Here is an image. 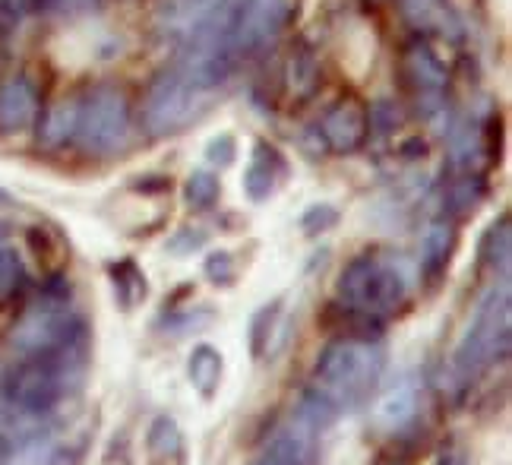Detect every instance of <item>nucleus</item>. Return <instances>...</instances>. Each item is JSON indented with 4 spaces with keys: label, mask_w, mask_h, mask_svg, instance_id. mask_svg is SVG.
<instances>
[{
    "label": "nucleus",
    "mask_w": 512,
    "mask_h": 465,
    "mask_svg": "<svg viewBox=\"0 0 512 465\" xmlns=\"http://www.w3.org/2000/svg\"><path fill=\"white\" fill-rule=\"evenodd\" d=\"M317 462V431H310L304 421L294 418L285 428L272 434L250 465H313Z\"/></svg>",
    "instance_id": "9"
},
{
    "label": "nucleus",
    "mask_w": 512,
    "mask_h": 465,
    "mask_svg": "<svg viewBox=\"0 0 512 465\" xmlns=\"http://www.w3.org/2000/svg\"><path fill=\"white\" fill-rule=\"evenodd\" d=\"M130 137V102L121 89L98 86L86 102H80L73 140L92 155H111Z\"/></svg>",
    "instance_id": "6"
},
{
    "label": "nucleus",
    "mask_w": 512,
    "mask_h": 465,
    "mask_svg": "<svg viewBox=\"0 0 512 465\" xmlns=\"http://www.w3.org/2000/svg\"><path fill=\"white\" fill-rule=\"evenodd\" d=\"M83 374L86 364L70 358H13L0 374V402L19 418H51L70 393L80 390Z\"/></svg>",
    "instance_id": "2"
},
{
    "label": "nucleus",
    "mask_w": 512,
    "mask_h": 465,
    "mask_svg": "<svg viewBox=\"0 0 512 465\" xmlns=\"http://www.w3.org/2000/svg\"><path fill=\"white\" fill-rule=\"evenodd\" d=\"M0 203H10V193H4V190H0Z\"/></svg>",
    "instance_id": "35"
},
{
    "label": "nucleus",
    "mask_w": 512,
    "mask_h": 465,
    "mask_svg": "<svg viewBox=\"0 0 512 465\" xmlns=\"http://www.w3.org/2000/svg\"><path fill=\"white\" fill-rule=\"evenodd\" d=\"M203 273L212 285L228 288V285H234V279H238V266H234V257L228 250H212L203 263Z\"/></svg>",
    "instance_id": "27"
},
{
    "label": "nucleus",
    "mask_w": 512,
    "mask_h": 465,
    "mask_svg": "<svg viewBox=\"0 0 512 465\" xmlns=\"http://www.w3.org/2000/svg\"><path fill=\"white\" fill-rule=\"evenodd\" d=\"M339 219H342V212L332 203H313L310 209H304L301 231H304L307 238H320V235H326V231L336 228Z\"/></svg>",
    "instance_id": "25"
},
{
    "label": "nucleus",
    "mask_w": 512,
    "mask_h": 465,
    "mask_svg": "<svg viewBox=\"0 0 512 465\" xmlns=\"http://www.w3.org/2000/svg\"><path fill=\"white\" fill-rule=\"evenodd\" d=\"M26 285V263L13 247L0 244V304L10 301Z\"/></svg>",
    "instance_id": "24"
},
{
    "label": "nucleus",
    "mask_w": 512,
    "mask_h": 465,
    "mask_svg": "<svg viewBox=\"0 0 512 465\" xmlns=\"http://www.w3.org/2000/svg\"><path fill=\"white\" fill-rule=\"evenodd\" d=\"M509 260H512V228H509V216L503 212V216L490 222L481 235L478 263L494 279H509Z\"/></svg>",
    "instance_id": "15"
},
{
    "label": "nucleus",
    "mask_w": 512,
    "mask_h": 465,
    "mask_svg": "<svg viewBox=\"0 0 512 465\" xmlns=\"http://www.w3.org/2000/svg\"><path fill=\"white\" fill-rule=\"evenodd\" d=\"M456 228L449 222H433L424 235L421 244V282L427 288H437L446 279V269L452 263V254H456Z\"/></svg>",
    "instance_id": "11"
},
{
    "label": "nucleus",
    "mask_w": 512,
    "mask_h": 465,
    "mask_svg": "<svg viewBox=\"0 0 512 465\" xmlns=\"http://www.w3.org/2000/svg\"><path fill=\"white\" fill-rule=\"evenodd\" d=\"M342 415V409L336 402H332L323 390H317V386H307V390L301 393V402H298V412H294V418L304 421L310 431H326L329 424H336Z\"/></svg>",
    "instance_id": "19"
},
{
    "label": "nucleus",
    "mask_w": 512,
    "mask_h": 465,
    "mask_svg": "<svg viewBox=\"0 0 512 465\" xmlns=\"http://www.w3.org/2000/svg\"><path fill=\"white\" fill-rule=\"evenodd\" d=\"M38 111V92L26 80V76H16V80L0 86V130L16 133L35 121Z\"/></svg>",
    "instance_id": "13"
},
{
    "label": "nucleus",
    "mask_w": 512,
    "mask_h": 465,
    "mask_svg": "<svg viewBox=\"0 0 512 465\" xmlns=\"http://www.w3.org/2000/svg\"><path fill=\"white\" fill-rule=\"evenodd\" d=\"M16 19H23V16H29V13H35V10H42V0H0Z\"/></svg>",
    "instance_id": "32"
},
{
    "label": "nucleus",
    "mask_w": 512,
    "mask_h": 465,
    "mask_svg": "<svg viewBox=\"0 0 512 465\" xmlns=\"http://www.w3.org/2000/svg\"><path fill=\"white\" fill-rule=\"evenodd\" d=\"M13 462V443L7 437V431L0 428V465H10Z\"/></svg>",
    "instance_id": "33"
},
{
    "label": "nucleus",
    "mask_w": 512,
    "mask_h": 465,
    "mask_svg": "<svg viewBox=\"0 0 512 465\" xmlns=\"http://www.w3.org/2000/svg\"><path fill=\"white\" fill-rule=\"evenodd\" d=\"M282 171H285V162L279 159V152L266 143H256V152H253V159L244 171V193L253 203L269 200Z\"/></svg>",
    "instance_id": "16"
},
{
    "label": "nucleus",
    "mask_w": 512,
    "mask_h": 465,
    "mask_svg": "<svg viewBox=\"0 0 512 465\" xmlns=\"http://www.w3.org/2000/svg\"><path fill=\"white\" fill-rule=\"evenodd\" d=\"M146 456L149 465H168L184 459V434L171 415H155L146 431Z\"/></svg>",
    "instance_id": "17"
},
{
    "label": "nucleus",
    "mask_w": 512,
    "mask_h": 465,
    "mask_svg": "<svg viewBox=\"0 0 512 465\" xmlns=\"http://www.w3.org/2000/svg\"><path fill=\"white\" fill-rule=\"evenodd\" d=\"M433 465H462V453H452V450H443L440 456H437V462Z\"/></svg>",
    "instance_id": "34"
},
{
    "label": "nucleus",
    "mask_w": 512,
    "mask_h": 465,
    "mask_svg": "<svg viewBox=\"0 0 512 465\" xmlns=\"http://www.w3.org/2000/svg\"><path fill=\"white\" fill-rule=\"evenodd\" d=\"M279 317H282V301H269L250 317V358L253 361H260L269 352Z\"/></svg>",
    "instance_id": "22"
},
{
    "label": "nucleus",
    "mask_w": 512,
    "mask_h": 465,
    "mask_svg": "<svg viewBox=\"0 0 512 465\" xmlns=\"http://www.w3.org/2000/svg\"><path fill=\"white\" fill-rule=\"evenodd\" d=\"M206 159H209L215 168H228L234 159H238V143H234L231 133H219L215 140H209V146H206Z\"/></svg>",
    "instance_id": "29"
},
{
    "label": "nucleus",
    "mask_w": 512,
    "mask_h": 465,
    "mask_svg": "<svg viewBox=\"0 0 512 465\" xmlns=\"http://www.w3.org/2000/svg\"><path fill=\"white\" fill-rule=\"evenodd\" d=\"M402 76L415 95L418 111L424 118H437L446 108V86H449V73L443 61L433 54L424 42H411L402 54Z\"/></svg>",
    "instance_id": "7"
},
{
    "label": "nucleus",
    "mask_w": 512,
    "mask_h": 465,
    "mask_svg": "<svg viewBox=\"0 0 512 465\" xmlns=\"http://www.w3.org/2000/svg\"><path fill=\"white\" fill-rule=\"evenodd\" d=\"M418 412H421L418 383L402 377L396 386H389V390L373 402V424L386 434H402L405 428H411V424L418 421Z\"/></svg>",
    "instance_id": "10"
},
{
    "label": "nucleus",
    "mask_w": 512,
    "mask_h": 465,
    "mask_svg": "<svg viewBox=\"0 0 512 465\" xmlns=\"http://www.w3.org/2000/svg\"><path fill=\"white\" fill-rule=\"evenodd\" d=\"M367 124L377 127L380 133H389L399 127V108L392 102H377L370 111H367Z\"/></svg>",
    "instance_id": "30"
},
{
    "label": "nucleus",
    "mask_w": 512,
    "mask_h": 465,
    "mask_svg": "<svg viewBox=\"0 0 512 465\" xmlns=\"http://www.w3.org/2000/svg\"><path fill=\"white\" fill-rule=\"evenodd\" d=\"M76 118H80V102H61L48 111V118L42 124V143L48 149L64 146L67 140H73L76 133Z\"/></svg>",
    "instance_id": "21"
},
{
    "label": "nucleus",
    "mask_w": 512,
    "mask_h": 465,
    "mask_svg": "<svg viewBox=\"0 0 512 465\" xmlns=\"http://www.w3.org/2000/svg\"><path fill=\"white\" fill-rule=\"evenodd\" d=\"M219 193H222V184L215 178L212 171H193L187 184H184V200L190 209H212L219 203Z\"/></svg>",
    "instance_id": "23"
},
{
    "label": "nucleus",
    "mask_w": 512,
    "mask_h": 465,
    "mask_svg": "<svg viewBox=\"0 0 512 465\" xmlns=\"http://www.w3.org/2000/svg\"><path fill=\"white\" fill-rule=\"evenodd\" d=\"M111 285H114V298L124 310H130L140 298H146V276L140 273V266L133 260L111 263Z\"/></svg>",
    "instance_id": "20"
},
{
    "label": "nucleus",
    "mask_w": 512,
    "mask_h": 465,
    "mask_svg": "<svg viewBox=\"0 0 512 465\" xmlns=\"http://www.w3.org/2000/svg\"><path fill=\"white\" fill-rule=\"evenodd\" d=\"M320 133H323V143L332 152H339V155H348L354 149H361L364 140H367V133H370L364 102L342 99L339 105H332L326 111V118L320 121Z\"/></svg>",
    "instance_id": "8"
},
{
    "label": "nucleus",
    "mask_w": 512,
    "mask_h": 465,
    "mask_svg": "<svg viewBox=\"0 0 512 465\" xmlns=\"http://www.w3.org/2000/svg\"><path fill=\"white\" fill-rule=\"evenodd\" d=\"M206 241H209V235H206L203 228H181L177 235L168 238V254L190 257V254H196V250H203Z\"/></svg>",
    "instance_id": "28"
},
{
    "label": "nucleus",
    "mask_w": 512,
    "mask_h": 465,
    "mask_svg": "<svg viewBox=\"0 0 512 465\" xmlns=\"http://www.w3.org/2000/svg\"><path fill=\"white\" fill-rule=\"evenodd\" d=\"M339 301L348 310L370 317H386L396 307H402L411 295V273L402 260L383 254H361L354 257L336 285Z\"/></svg>",
    "instance_id": "4"
},
{
    "label": "nucleus",
    "mask_w": 512,
    "mask_h": 465,
    "mask_svg": "<svg viewBox=\"0 0 512 465\" xmlns=\"http://www.w3.org/2000/svg\"><path fill=\"white\" fill-rule=\"evenodd\" d=\"M95 0H42V7L48 10H61V13H80V10H89Z\"/></svg>",
    "instance_id": "31"
},
{
    "label": "nucleus",
    "mask_w": 512,
    "mask_h": 465,
    "mask_svg": "<svg viewBox=\"0 0 512 465\" xmlns=\"http://www.w3.org/2000/svg\"><path fill=\"white\" fill-rule=\"evenodd\" d=\"M386 371V348L380 339L339 336L323 345L313 364V386L323 390L339 409H358L380 386Z\"/></svg>",
    "instance_id": "3"
},
{
    "label": "nucleus",
    "mask_w": 512,
    "mask_h": 465,
    "mask_svg": "<svg viewBox=\"0 0 512 465\" xmlns=\"http://www.w3.org/2000/svg\"><path fill=\"white\" fill-rule=\"evenodd\" d=\"M509 352H512V295H509V279H500L478 301L475 317H471L456 352H452V383H456L459 396L468 393L497 364H506Z\"/></svg>",
    "instance_id": "1"
},
{
    "label": "nucleus",
    "mask_w": 512,
    "mask_h": 465,
    "mask_svg": "<svg viewBox=\"0 0 512 465\" xmlns=\"http://www.w3.org/2000/svg\"><path fill=\"white\" fill-rule=\"evenodd\" d=\"M203 89H196L187 76L168 67L162 70L146 89L143 99V127L149 137H168V133L184 130L203 108Z\"/></svg>",
    "instance_id": "5"
},
{
    "label": "nucleus",
    "mask_w": 512,
    "mask_h": 465,
    "mask_svg": "<svg viewBox=\"0 0 512 465\" xmlns=\"http://www.w3.org/2000/svg\"><path fill=\"white\" fill-rule=\"evenodd\" d=\"M320 80H323V70H320L317 54H313V48L304 42V38H298L285 57V89H288V95L294 102H307L317 95Z\"/></svg>",
    "instance_id": "12"
},
{
    "label": "nucleus",
    "mask_w": 512,
    "mask_h": 465,
    "mask_svg": "<svg viewBox=\"0 0 512 465\" xmlns=\"http://www.w3.org/2000/svg\"><path fill=\"white\" fill-rule=\"evenodd\" d=\"M215 320V314L209 307H200V310H184V314H171L165 317L162 329L171 336H190V333H200L209 323Z\"/></svg>",
    "instance_id": "26"
},
{
    "label": "nucleus",
    "mask_w": 512,
    "mask_h": 465,
    "mask_svg": "<svg viewBox=\"0 0 512 465\" xmlns=\"http://www.w3.org/2000/svg\"><path fill=\"white\" fill-rule=\"evenodd\" d=\"M484 193H487V184L481 174H459L443 197V212L446 216H468V212L478 209Z\"/></svg>",
    "instance_id": "18"
},
{
    "label": "nucleus",
    "mask_w": 512,
    "mask_h": 465,
    "mask_svg": "<svg viewBox=\"0 0 512 465\" xmlns=\"http://www.w3.org/2000/svg\"><path fill=\"white\" fill-rule=\"evenodd\" d=\"M222 377H225V358L215 345H193V352L187 358V380L200 399L212 402L219 396V386H222Z\"/></svg>",
    "instance_id": "14"
}]
</instances>
